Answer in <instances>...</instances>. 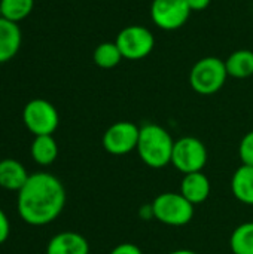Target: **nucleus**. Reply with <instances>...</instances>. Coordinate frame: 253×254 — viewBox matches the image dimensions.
Returning a JSON list of instances; mask_svg holds the SVG:
<instances>
[{"label":"nucleus","mask_w":253,"mask_h":254,"mask_svg":"<svg viewBox=\"0 0 253 254\" xmlns=\"http://www.w3.org/2000/svg\"><path fill=\"white\" fill-rule=\"evenodd\" d=\"M66 205L63 183L49 173L31 174L18 190V214L31 226L52 223Z\"/></svg>","instance_id":"obj_1"},{"label":"nucleus","mask_w":253,"mask_h":254,"mask_svg":"<svg viewBox=\"0 0 253 254\" xmlns=\"http://www.w3.org/2000/svg\"><path fill=\"white\" fill-rule=\"evenodd\" d=\"M174 140L169 131L157 124H146L140 128L137 153L143 164L151 168H164L171 164Z\"/></svg>","instance_id":"obj_2"},{"label":"nucleus","mask_w":253,"mask_h":254,"mask_svg":"<svg viewBox=\"0 0 253 254\" xmlns=\"http://www.w3.org/2000/svg\"><path fill=\"white\" fill-rule=\"evenodd\" d=\"M227 77L225 61L216 57H206L192 65L189 85L200 95H213L225 85Z\"/></svg>","instance_id":"obj_3"},{"label":"nucleus","mask_w":253,"mask_h":254,"mask_svg":"<svg viewBox=\"0 0 253 254\" xmlns=\"http://www.w3.org/2000/svg\"><path fill=\"white\" fill-rule=\"evenodd\" d=\"M154 217L167 226H185L194 217V205L176 192H164L154 202Z\"/></svg>","instance_id":"obj_4"},{"label":"nucleus","mask_w":253,"mask_h":254,"mask_svg":"<svg viewBox=\"0 0 253 254\" xmlns=\"http://www.w3.org/2000/svg\"><path fill=\"white\" fill-rule=\"evenodd\" d=\"M171 164L183 176L203 171L207 164V149L204 143L192 135L179 138L173 146Z\"/></svg>","instance_id":"obj_5"},{"label":"nucleus","mask_w":253,"mask_h":254,"mask_svg":"<svg viewBox=\"0 0 253 254\" xmlns=\"http://www.w3.org/2000/svg\"><path fill=\"white\" fill-rule=\"evenodd\" d=\"M122 58L128 61H140L146 58L155 46V36L143 25H128L122 28L115 40Z\"/></svg>","instance_id":"obj_6"},{"label":"nucleus","mask_w":253,"mask_h":254,"mask_svg":"<svg viewBox=\"0 0 253 254\" xmlns=\"http://www.w3.org/2000/svg\"><path fill=\"white\" fill-rule=\"evenodd\" d=\"M22 121L27 129L34 135H52L58 128V112L46 100L36 98L25 104L22 110Z\"/></svg>","instance_id":"obj_7"},{"label":"nucleus","mask_w":253,"mask_h":254,"mask_svg":"<svg viewBox=\"0 0 253 254\" xmlns=\"http://www.w3.org/2000/svg\"><path fill=\"white\" fill-rule=\"evenodd\" d=\"M191 12L186 0H152L151 4L152 22L166 31L183 27L189 19Z\"/></svg>","instance_id":"obj_8"},{"label":"nucleus","mask_w":253,"mask_h":254,"mask_svg":"<svg viewBox=\"0 0 253 254\" xmlns=\"http://www.w3.org/2000/svg\"><path fill=\"white\" fill-rule=\"evenodd\" d=\"M140 128L128 121L115 122L103 134V147L107 153L115 156L127 155L137 149Z\"/></svg>","instance_id":"obj_9"},{"label":"nucleus","mask_w":253,"mask_h":254,"mask_svg":"<svg viewBox=\"0 0 253 254\" xmlns=\"http://www.w3.org/2000/svg\"><path fill=\"white\" fill-rule=\"evenodd\" d=\"M46 254H89V244L81 234L66 231L51 238Z\"/></svg>","instance_id":"obj_10"},{"label":"nucleus","mask_w":253,"mask_h":254,"mask_svg":"<svg viewBox=\"0 0 253 254\" xmlns=\"http://www.w3.org/2000/svg\"><path fill=\"white\" fill-rule=\"evenodd\" d=\"M210 189H212L210 180L203 171L185 174L180 183V193L192 205L204 202L210 195Z\"/></svg>","instance_id":"obj_11"},{"label":"nucleus","mask_w":253,"mask_h":254,"mask_svg":"<svg viewBox=\"0 0 253 254\" xmlns=\"http://www.w3.org/2000/svg\"><path fill=\"white\" fill-rule=\"evenodd\" d=\"M21 46V30L16 22L0 18V64L12 60Z\"/></svg>","instance_id":"obj_12"},{"label":"nucleus","mask_w":253,"mask_h":254,"mask_svg":"<svg viewBox=\"0 0 253 254\" xmlns=\"http://www.w3.org/2000/svg\"><path fill=\"white\" fill-rule=\"evenodd\" d=\"M25 167L16 159L0 161V188L7 190H19L28 180Z\"/></svg>","instance_id":"obj_13"},{"label":"nucleus","mask_w":253,"mask_h":254,"mask_svg":"<svg viewBox=\"0 0 253 254\" xmlns=\"http://www.w3.org/2000/svg\"><path fill=\"white\" fill-rule=\"evenodd\" d=\"M231 190L237 201L253 205V167L242 165L236 170L231 180Z\"/></svg>","instance_id":"obj_14"},{"label":"nucleus","mask_w":253,"mask_h":254,"mask_svg":"<svg viewBox=\"0 0 253 254\" xmlns=\"http://www.w3.org/2000/svg\"><path fill=\"white\" fill-rule=\"evenodd\" d=\"M227 73L236 79H246L253 74V52L249 49H239L225 60Z\"/></svg>","instance_id":"obj_15"},{"label":"nucleus","mask_w":253,"mask_h":254,"mask_svg":"<svg viewBox=\"0 0 253 254\" xmlns=\"http://www.w3.org/2000/svg\"><path fill=\"white\" fill-rule=\"evenodd\" d=\"M33 159L39 165H51L58 156V144L52 135H36L30 147Z\"/></svg>","instance_id":"obj_16"},{"label":"nucleus","mask_w":253,"mask_h":254,"mask_svg":"<svg viewBox=\"0 0 253 254\" xmlns=\"http://www.w3.org/2000/svg\"><path fill=\"white\" fill-rule=\"evenodd\" d=\"M230 247L234 254H253V222L242 223L233 231Z\"/></svg>","instance_id":"obj_17"},{"label":"nucleus","mask_w":253,"mask_h":254,"mask_svg":"<svg viewBox=\"0 0 253 254\" xmlns=\"http://www.w3.org/2000/svg\"><path fill=\"white\" fill-rule=\"evenodd\" d=\"M92 60L100 68H113L124 58L115 42H103L94 49Z\"/></svg>","instance_id":"obj_18"},{"label":"nucleus","mask_w":253,"mask_h":254,"mask_svg":"<svg viewBox=\"0 0 253 254\" xmlns=\"http://www.w3.org/2000/svg\"><path fill=\"white\" fill-rule=\"evenodd\" d=\"M1 4V18L12 22H19L27 18L34 6V0H0Z\"/></svg>","instance_id":"obj_19"},{"label":"nucleus","mask_w":253,"mask_h":254,"mask_svg":"<svg viewBox=\"0 0 253 254\" xmlns=\"http://www.w3.org/2000/svg\"><path fill=\"white\" fill-rule=\"evenodd\" d=\"M239 155H240L243 165L253 167V131L248 132L242 138L240 147H239Z\"/></svg>","instance_id":"obj_20"},{"label":"nucleus","mask_w":253,"mask_h":254,"mask_svg":"<svg viewBox=\"0 0 253 254\" xmlns=\"http://www.w3.org/2000/svg\"><path fill=\"white\" fill-rule=\"evenodd\" d=\"M109 254H143L142 253V250L136 246V244H133V243H122V244H119V246H116L112 252Z\"/></svg>","instance_id":"obj_21"},{"label":"nucleus","mask_w":253,"mask_h":254,"mask_svg":"<svg viewBox=\"0 0 253 254\" xmlns=\"http://www.w3.org/2000/svg\"><path fill=\"white\" fill-rule=\"evenodd\" d=\"M9 232H10L9 220H7V217H6V214L3 213V210H0V244H3V243L7 240Z\"/></svg>","instance_id":"obj_22"},{"label":"nucleus","mask_w":253,"mask_h":254,"mask_svg":"<svg viewBox=\"0 0 253 254\" xmlns=\"http://www.w3.org/2000/svg\"><path fill=\"white\" fill-rule=\"evenodd\" d=\"M186 1H188L191 10L198 12V10H204V9L210 4L212 0H186Z\"/></svg>","instance_id":"obj_23"},{"label":"nucleus","mask_w":253,"mask_h":254,"mask_svg":"<svg viewBox=\"0 0 253 254\" xmlns=\"http://www.w3.org/2000/svg\"><path fill=\"white\" fill-rule=\"evenodd\" d=\"M139 214H140V219H143V220L155 219V217H154V208H152V204H149V205H142V207H140Z\"/></svg>","instance_id":"obj_24"},{"label":"nucleus","mask_w":253,"mask_h":254,"mask_svg":"<svg viewBox=\"0 0 253 254\" xmlns=\"http://www.w3.org/2000/svg\"><path fill=\"white\" fill-rule=\"evenodd\" d=\"M169 254H198L195 253V252H192V250H176V252H171V253Z\"/></svg>","instance_id":"obj_25"},{"label":"nucleus","mask_w":253,"mask_h":254,"mask_svg":"<svg viewBox=\"0 0 253 254\" xmlns=\"http://www.w3.org/2000/svg\"><path fill=\"white\" fill-rule=\"evenodd\" d=\"M0 18H1V4H0Z\"/></svg>","instance_id":"obj_26"}]
</instances>
